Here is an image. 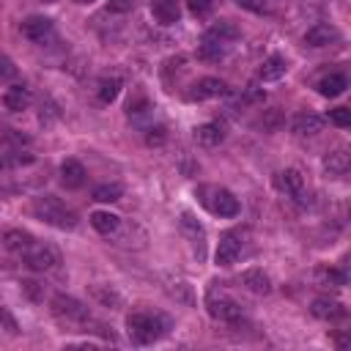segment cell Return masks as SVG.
Listing matches in <instances>:
<instances>
[{"label":"cell","mask_w":351,"mask_h":351,"mask_svg":"<svg viewBox=\"0 0 351 351\" xmlns=\"http://www.w3.org/2000/svg\"><path fill=\"white\" fill-rule=\"evenodd\" d=\"M44 3H58V0H44Z\"/></svg>","instance_id":"cell-41"},{"label":"cell","mask_w":351,"mask_h":351,"mask_svg":"<svg viewBox=\"0 0 351 351\" xmlns=\"http://www.w3.org/2000/svg\"><path fill=\"white\" fill-rule=\"evenodd\" d=\"M132 5H134V0H110L107 3V8L112 14H126V11H132Z\"/></svg>","instance_id":"cell-37"},{"label":"cell","mask_w":351,"mask_h":351,"mask_svg":"<svg viewBox=\"0 0 351 351\" xmlns=\"http://www.w3.org/2000/svg\"><path fill=\"white\" fill-rule=\"evenodd\" d=\"M90 225H93L101 236H112V233H118V228H121V217L112 214V211H93V214H90Z\"/></svg>","instance_id":"cell-22"},{"label":"cell","mask_w":351,"mask_h":351,"mask_svg":"<svg viewBox=\"0 0 351 351\" xmlns=\"http://www.w3.org/2000/svg\"><path fill=\"white\" fill-rule=\"evenodd\" d=\"M181 228H184L186 236L192 239V247H195L197 258H203V255H206V230L200 228V222L192 219V214H181Z\"/></svg>","instance_id":"cell-15"},{"label":"cell","mask_w":351,"mask_h":351,"mask_svg":"<svg viewBox=\"0 0 351 351\" xmlns=\"http://www.w3.org/2000/svg\"><path fill=\"white\" fill-rule=\"evenodd\" d=\"M49 307H52V315H55L58 321H63V324H74V326H80V324H88V321H90L88 307H85L80 299H74V296L55 293L52 302H49Z\"/></svg>","instance_id":"cell-4"},{"label":"cell","mask_w":351,"mask_h":351,"mask_svg":"<svg viewBox=\"0 0 351 351\" xmlns=\"http://www.w3.org/2000/svg\"><path fill=\"white\" fill-rule=\"evenodd\" d=\"M96 93H99V101H104V104L115 101L118 93H121V80H118V77H101Z\"/></svg>","instance_id":"cell-27"},{"label":"cell","mask_w":351,"mask_h":351,"mask_svg":"<svg viewBox=\"0 0 351 351\" xmlns=\"http://www.w3.org/2000/svg\"><path fill=\"white\" fill-rule=\"evenodd\" d=\"M0 324H3V326H5V329H8L11 335H16V332H19V326H16L14 315H11V313H8L5 307H0Z\"/></svg>","instance_id":"cell-36"},{"label":"cell","mask_w":351,"mask_h":351,"mask_svg":"<svg viewBox=\"0 0 351 351\" xmlns=\"http://www.w3.org/2000/svg\"><path fill=\"white\" fill-rule=\"evenodd\" d=\"M315 88H318V93H321V96H329V99H335V96H340V93L348 88V82H346V77H343V74H337V71H335V74H326V77H321Z\"/></svg>","instance_id":"cell-23"},{"label":"cell","mask_w":351,"mask_h":351,"mask_svg":"<svg viewBox=\"0 0 351 351\" xmlns=\"http://www.w3.org/2000/svg\"><path fill=\"white\" fill-rule=\"evenodd\" d=\"M16 74V66L8 55H0V77H14Z\"/></svg>","instance_id":"cell-38"},{"label":"cell","mask_w":351,"mask_h":351,"mask_svg":"<svg viewBox=\"0 0 351 351\" xmlns=\"http://www.w3.org/2000/svg\"><path fill=\"white\" fill-rule=\"evenodd\" d=\"M310 310H313V315H315V318H324V321H335V318H343V315H346L343 304H340V302H335V299H326V296L315 299Z\"/></svg>","instance_id":"cell-21"},{"label":"cell","mask_w":351,"mask_h":351,"mask_svg":"<svg viewBox=\"0 0 351 351\" xmlns=\"http://www.w3.org/2000/svg\"><path fill=\"white\" fill-rule=\"evenodd\" d=\"M324 167H326V173L335 176V178L346 176V173H348V154H346V151H332V154H326Z\"/></svg>","instance_id":"cell-26"},{"label":"cell","mask_w":351,"mask_h":351,"mask_svg":"<svg viewBox=\"0 0 351 351\" xmlns=\"http://www.w3.org/2000/svg\"><path fill=\"white\" fill-rule=\"evenodd\" d=\"M280 123H282L280 110H269V112H266V118H261V121H258V126H263V132H274Z\"/></svg>","instance_id":"cell-32"},{"label":"cell","mask_w":351,"mask_h":351,"mask_svg":"<svg viewBox=\"0 0 351 351\" xmlns=\"http://www.w3.org/2000/svg\"><path fill=\"white\" fill-rule=\"evenodd\" d=\"M241 8H250V11H266V0H236Z\"/></svg>","instance_id":"cell-39"},{"label":"cell","mask_w":351,"mask_h":351,"mask_svg":"<svg viewBox=\"0 0 351 351\" xmlns=\"http://www.w3.org/2000/svg\"><path fill=\"white\" fill-rule=\"evenodd\" d=\"M285 69H288V63H285L282 55H269V58L261 63L258 77H261L263 82H277V80L285 74Z\"/></svg>","instance_id":"cell-18"},{"label":"cell","mask_w":351,"mask_h":351,"mask_svg":"<svg viewBox=\"0 0 351 351\" xmlns=\"http://www.w3.org/2000/svg\"><path fill=\"white\" fill-rule=\"evenodd\" d=\"M167 326H170L167 318L159 315V313H145V310H140V313L126 315L129 337H132V343H137V346H151V343H156V340L167 332Z\"/></svg>","instance_id":"cell-1"},{"label":"cell","mask_w":351,"mask_h":351,"mask_svg":"<svg viewBox=\"0 0 351 351\" xmlns=\"http://www.w3.org/2000/svg\"><path fill=\"white\" fill-rule=\"evenodd\" d=\"M337 38V30L332 27V25H326V22H318V25H313L307 33H304V44L307 47H326V44H332Z\"/></svg>","instance_id":"cell-16"},{"label":"cell","mask_w":351,"mask_h":351,"mask_svg":"<svg viewBox=\"0 0 351 351\" xmlns=\"http://www.w3.org/2000/svg\"><path fill=\"white\" fill-rule=\"evenodd\" d=\"M165 137H167L165 126H151V129H148V134H145V143H148V145H162V143H165Z\"/></svg>","instance_id":"cell-35"},{"label":"cell","mask_w":351,"mask_h":351,"mask_svg":"<svg viewBox=\"0 0 351 351\" xmlns=\"http://www.w3.org/2000/svg\"><path fill=\"white\" fill-rule=\"evenodd\" d=\"M329 121L335 126H348L351 123V110L348 107H335V110H329Z\"/></svg>","instance_id":"cell-31"},{"label":"cell","mask_w":351,"mask_h":351,"mask_svg":"<svg viewBox=\"0 0 351 351\" xmlns=\"http://www.w3.org/2000/svg\"><path fill=\"white\" fill-rule=\"evenodd\" d=\"M206 307H208V313H211V318H217V321H225V324H236V321H241V315H244V310H241V304L236 302V299H230L228 293H217L214 288L208 291V296H206Z\"/></svg>","instance_id":"cell-5"},{"label":"cell","mask_w":351,"mask_h":351,"mask_svg":"<svg viewBox=\"0 0 351 351\" xmlns=\"http://www.w3.org/2000/svg\"><path fill=\"white\" fill-rule=\"evenodd\" d=\"M22 258H25V263H27L33 271H49V269H55V266L60 263L58 250L49 247V244H41V241H36Z\"/></svg>","instance_id":"cell-7"},{"label":"cell","mask_w":351,"mask_h":351,"mask_svg":"<svg viewBox=\"0 0 351 351\" xmlns=\"http://www.w3.org/2000/svg\"><path fill=\"white\" fill-rule=\"evenodd\" d=\"M93 296H96L101 304H107V307H118V304H121V296H118L112 288H101V285H93Z\"/></svg>","instance_id":"cell-30"},{"label":"cell","mask_w":351,"mask_h":351,"mask_svg":"<svg viewBox=\"0 0 351 351\" xmlns=\"http://www.w3.org/2000/svg\"><path fill=\"white\" fill-rule=\"evenodd\" d=\"M239 36V27L236 25H230L228 19H222V22H217V25H211L206 33H203V38H214V41H233Z\"/></svg>","instance_id":"cell-24"},{"label":"cell","mask_w":351,"mask_h":351,"mask_svg":"<svg viewBox=\"0 0 351 351\" xmlns=\"http://www.w3.org/2000/svg\"><path fill=\"white\" fill-rule=\"evenodd\" d=\"M195 140H197L200 145H206V148H214V145H219V143L225 140V126L217 123V121L203 123V126L195 129Z\"/></svg>","instance_id":"cell-17"},{"label":"cell","mask_w":351,"mask_h":351,"mask_svg":"<svg viewBox=\"0 0 351 351\" xmlns=\"http://www.w3.org/2000/svg\"><path fill=\"white\" fill-rule=\"evenodd\" d=\"M228 88H225V82L219 80V77H203V80H197L195 85H192V90H189V99H195V101H203V99H214V96H222Z\"/></svg>","instance_id":"cell-10"},{"label":"cell","mask_w":351,"mask_h":351,"mask_svg":"<svg viewBox=\"0 0 351 351\" xmlns=\"http://www.w3.org/2000/svg\"><path fill=\"white\" fill-rule=\"evenodd\" d=\"M151 14L159 25H176L181 16V3L178 0H151Z\"/></svg>","instance_id":"cell-12"},{"label":"cell","mask_w":351,"mask_h":351,"mask_svg":"<svg viewBox=\"0 0 351 351\" xmlns=\"http://www.w3.org/2000/svg\"><path fill=\"white\" fill-rule=\"evenodd\" d=\"M274 186H277V192H282L285 197H293V200L304 203V178H302L299 170L288 167V170L274 173Z\"/></svg>","instance_id":"cell-8"},{"label":"cell","mask_w":351,"mask_h":351,"mask_svg":"<svg viewBox=\"0 0 351 351\" xmlns=\"http://www.w3.org/2000/svg\"><path fill=\"white\" fill-rule=\"evenodd\" d=\"M85 167L77 162V159H66L63 165H60V181H63V186L66 189H80L82 184H85Z\"/></svg>","instance_id":"cell-13"},{"label":"cell","mask_w":351,"mask_h":351,"mask_svg":"<svg viewBox=\"0 0 351 351\" xmlns=\"http://www.w3.org/2000/svg\"><path fill=\"white\" fill-rule=\"evenodd\" d=\"M3 244H5V250H11L14 255L22 258V255L36 244V239H33L27 230H16V228H14V230H5V233H3Z\"/></svg>","instance_id":"cell-14"},{"label":"cell","mask_w":351,"mask_h":351,"mask_svg":"<svg viewBox=\"0 0 351 351\" xmlns=\"http://www.w3.org/2000/svg\"><path fill=\"white\" fill-rule=\"evenodd\" d=\"M186 5H189V11H192L195 16H206V14L211 11L214 0H186Z\"/></svg>","instance_id":"cell-33"},{"label":"cell","mask_w":351,"mask_h":351,"mask_svg":"<svg viewBox=\"0 0 351 351\" xmlns=\"http://www.w3.org/2000/svg\"><path fill=\"white\" fill-rule=\"evenodd\" d=\"M228 55V44L225 41H214V38H203L197 47V58L203 60H219Z\"/></svg>","instance_id":"cell-25"},{"label":"cell","mask_w":351,"mask_h":351,"mask_svg":"<svg viewBox=\"0 0 351 351\" xmlns=\"http://www.w3.org/2000/svg\"><path fill=\"white\" fill-rule=\"evenodd\" d=\"M197 197H200V203H203L211 214H217V217H228V219H230V217H236V214L241 211L236 195H233L230 189H225V186L206 184V186L197 189Z\"/></svg>","instance_id":"cell-3"},{"label":"cell","mask_w":351,"mask_h":351,"mask_svg":"<svg viewBox=\"0 0 351 351\" xmlns=\"http://www.w3.org/2000/svg\"><path fill=\"white\" fill-rule=\"evenodd\" d=\"M244 236L247 230L244 228H233L228 233L219 236V244H217V266H230L239 255H241V247H244Z\"/></svg>","instance_id":"cell-6"},{"label":"cell","mask_w":351,"mask_h":351,"mask_svg":"<svg viewBox=\"0 0 351 351\" xmlns=\"http://www.w3.org/2000/svg\"><path fill=\"white\" fill-rule=\"evenodd\" d=\"M0 167H3V159H0Z\"/></svg>","instance_id":"cell-42"},{"label":"cell","mask_w":351,"mask_h":351,"mask_svg":"<svg viewBox=\"0 0 351 351\" xmlns=\"http://www.w3.org/2000/svg\"><path fill=\"white\" fill-rule=\"evenodd\" d=\"M148 110H151V104H148V99H143V96L134 99V101H129V115H132V118H140V115H145Z\"/></svg>","instance_id":"cell-34"},{"label":"cell","mask_w":351,"mask_h":351,"mask_svg":"<svg viewBox=\"0 0 351 351\" xmlns=\"http://www.w3.org/2000/svg\"><path fill=\"white\" fill-rule=\"evenodd\" d=\"M315 277H318V282H321V285H335V288H340V285H346V271H343V269H332V266H321V269L315 271Z\"/></svg>","instance_id":"cell-29"},{"label":"cell","mask_w":351,"mask_h":351,"mask_svg":"<svg viewBox=\"0 0 351 351\" xmlns=\"http://www.w3.org/2000/svg\"><path fill=\"white\" fill-rule=\"evenodd\" d=\"M324 129V118L315 115V112H302L293 118V132L299 137H310V134H318Z\"/></svg>","instance_id":"cell-20"},{"label":"cell","mask_w":351,"mask_h":351,"mask_svg":"<svg viewBox=\"0 0 351 351\" xmlns=\"http://www.w3.org/2000/svg\"><path fill=\"white\" fill-rule=\"evenodd\" d=\"M33 214H36L41 222H47V225H52V228H60V230H71V228L77 225V214H74L60 197H55V195H41V197H36V200H33Z\"/></svg>","instance_id":"cell-2"},{"label":"cell","mask_w":351,"mask_h":351,"mask_svg":"<svg viewBox=\"0 0 351 351\" xmlns=\"http://www.w3.org/2000/svg\"><path fill=\"white\" fill-rule=\"evenodd\" d=\"M121 195H123V186L121 184H99L96 189H93V200H99V203H115V200H121Z\"/></svg>","instance_id":"cell-28"},{"label":"cell","mask_w":351,"mask_h":351,"mask_svg":"<svg viewBox=\"0 0 351 351\" xmlns=\"http://www.w3.org/2000/svg\"><path fill=\"white\" fill-rule=\"evenodd\" d=\"M77 3H82V5H90V3H93V0H77Z\"/></svg>","instance_id":"cell-40"},{"label":"cell","mask_w":351,"mask_h":351,"mask_svg":"<svg viewBox=\"0 0 351 351\" xmlns=\"http://www.w3.org/2000/svg\"><path fill=\"white\" fill-rule=\"evenodd\" d=\"M30 101H33V96H30V90H27L25 85H14V88H8V90L3 93V104H5L8 110H14V112L27 110Z\"/></svg>","instance_id":"cell-19"},{"label":"cell","mask_w":351,"mask_h":351,"mask_svg":"<svg viewBox=\"0 0 351 351\" xmlns=\"http://www.w3.org/2000/svg\"><path fill=\"white\" fill-rule=\"evenodd\" d=\"M239 282H241L250 293H258V296H266V293L271 291V280H269V274H266L263 269H244V271L239 274Z\"/></svg>","instance_id":"cell-9"},{"label":"cell","mask_w":351,"mask_h":351,"mask_svg":"<svg viewBox=\"0 0 351 351\" xmlns=\"http://www.w3.org/2000/svg\"><path fill=\"white\" fill-rule=\"evenodd\" d=\"M22 33H25L30 41L44 44V38L52 36V19H47V16H27V19L22 22Z\"/></svg>","instance_id":"cell-11"}]
</instances>
